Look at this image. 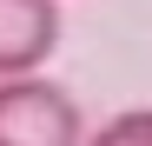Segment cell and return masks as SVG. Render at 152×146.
I'll use <instances>...</instances> for the list:
<instances>
[{
    "label": "cell",
    "instance_id": "6da1fadb",
    "mask_svg": "<svg viewBox=\"0 0 152 146\" xmlns=\"http://www.w3.org/2000/svg\"><path fill=\"white\" fill-rule=\"evenodd\" d=\"M0 146H86V119L46 73L0 80Z\"/></svg>",
    "mask_w": 152,
    "mask_h": 146
},
{
    "label": "cell",
    "instance_id": "7a4b0ae2",
    "mask_svg": "<svg viewBox=\"0 0 152 146\" xmlns=\"http://www.w3.org/2000/svg\"><path fill=\"white\" fill-rule=\"evenodd\" d=\"M60 40V0H0V80H27Z\"/></svg>",
    "mask_w": 152,
    "mask_h": 146
},
{
    "label": "cell",
    "instance_id": "3957f363",
    "mask_svg": "<svg viewBox=\"0 0 152 146\" xmlns=\"http://www.w3.org/2000/svg\"><path fill=\"white\" fill-rule=\"evenodd\" d=\"M86 146H152V106H132V113H119L106 119Z\"/></svg>",
    "mask_w": 152,
    "mask_h": 146
}]
</instances>
